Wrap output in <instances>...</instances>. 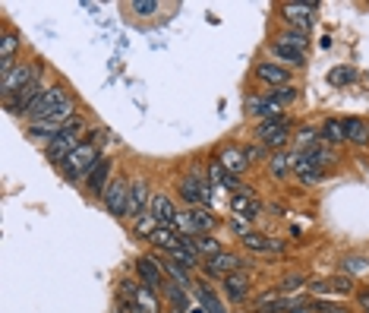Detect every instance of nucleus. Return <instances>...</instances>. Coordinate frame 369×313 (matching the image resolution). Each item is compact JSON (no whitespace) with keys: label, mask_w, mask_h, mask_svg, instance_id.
<instances>
[{"label":"nucleus","mask_w":369,"mask_h":313,"mask_svg":"<svg viewBox=\"0 0 369 313\" xmlns=\"http://www.w3.org/2000/svg\"><path fill=\"white\" fill-rule=\"evenodd\" d=\"M331 162V155L326 152V145H313V149H303L297 158H293V171L300 174L303 184H316V180L326 174V165Z\"/></svg>","instance_id":"nucleus-1"},{"label":"nucleus","mask_w":369,"mask_h":313,"mask_svg":"<svg viewBox=\"0 0 369 313\" xmlns=\"http://www.w3.org/2000/svg\"><path fill=\"white\" fill-rule=\"evenodd\" d=\"M38 76H41L38 63H16L10 73H4V76H0V92H4V101L13 98L16 92H22L28 83H35Z\"/></svg>","instance_id":"nucleus-2"},{"label":"nucleus","mask_w":369,"mask_h":313,"mask_svg":"<svg viewBox=\"0 0 369 313\" xmlns=\"http://www.w3.org/2000/svg\"><path fill=\"white\" fill-rule=\"evenodd\" d=\"M98 158H101V155H98V145H95V143H83V145H79V149L63 162V174H66L70 180L88 178V171L98 165Z\"/></svg>","instance_id":"nucleus-3"},{"label":"nucleus","mask_w":369,"mask_h":313,"mask_svg":"<svg viewBox=\"0 0 369 313\" xmlns=\"http://www.w3.org/2000/svg\"><path fill=\"white\" fill-rule=\"evenodd\" d=\"M177 228L187 231L189 237H196V235H209V231L215 228V215H212L209 209L193 206L189 212H180V215H177Z\"/></svg>","instance_id":"nucleus-4"},{"label":"nucleus","mask_w":369,"mask_h":313,"mask_svg":"<svg viewBox=\"0 0 369 313\" xmlns=\"http://www.w3.org/2000/svg\"><path fill=\"white\" fill-rule=\"evenodd\" d=\"M66 101H70V98H66V89H63V86H48V89H44V96L35 101L32 111H28L26 118L32 120V123H41L51 111H57V108L66 105Z\"/></svg>","instance_id":"nucleus-5"},{"label":"nucleus","mask_w":369,"mask_h":313,"mask_svg":"<svg viewBox=\"0 0 369 313\" xmlns=\"http://www.w3.org/2000/svg\"><path fill=\"white\" fill-rule=\"evenodd\" d=\"M101 200H105V209L110 215L123 218L130 212V184L127 180H110L105 187V193H101Z\"/></svg>","instance_id":"nucleus-6"},{"label":"nucleus","mask_w":369,"mask_h":313,"mask_svg":"<svg viewBox=\"0 0 369 313\" xmlns=\"http://www.w3.org/2000/svg\"><path fill=\"white\" fill-rule=\"evenodd\" d=\"M256 136H259V143L269 145V149H281V145L287 143V118L278 114V118L262 120L259 130H256Z\"/></svg>","instance_id":"nucleus-7"},{"label":"nucleus","mask_w":369,"mask_h":313,"mask_svg":"<svg viewBox=\"0 0 369 313\" xmlns=\"http://www.w3.org/2000/svg\"><path fill=\"white\" fill-rule=\"evenodd\" d=\"M41 96H44V83H41V76H38L35 83H28L26 89L16 92L13 98H6L4 105H6V111H10V114H28V111H32V105H35V101H38Z\"/></svg>","instance_id":"nucleus-8"},{"label":"nucleus","mask_w":369,"mask_h":313,"mask_svg":"<svg viewBox=\"0 0 369 313\" xmlns=\"http://www.w3.org/2000/svg\"><path fill=\"white\" fill-rule=\"evenodd\" d=\"M316 4H281V19L297 32H309Z\"/></svg>","instance_id":"nucleus-9"},{"label":"nucleus","mask_w":369,"mask_h":313,"mask_svg":"<svg viewBox=\"0 0 369 313\" xmlns=\"http://www.w3.org/2000/svg\"><path fill=\"white\" fill-rule=\"evenodd\" d=\"M209 180L202 178V174H187V178L180 180V196L189 202V206H199V202H209Z\"/></svg>","instance_id":"nucleus-10"},{"label":"nucleus","mask_w":369,"mask_h":313,"mask_svg":"<svg viewBox=\"0 0 369 313\" xmlns=\"http://www.w3.org/2000/svg\"><path fill=\"white\" fill-rule=\"evenodd\" d=\"M243 260L237 257V253H227V250H221L218 257H212L209 260V266H205V272L209 275H215V279H227V275H234V272H243Z\"/></svg>","instance_id":"nucleus-11"},{"label":"nucleus","mask_w":369,"mask_h":313,"mask_svg":"<svg viewBox=\"0 0 369 313\" xmlns=\"http://www.w3.org/2000/svg\"><path fill=\"white\" fill-rule=\"evenodd\" d=\"M79 145H83V143L76 140V133H70V130L63 127V133L57 136L54 143H48V158H51L54 165H61V168H63V162L79 149Z\"/></svg>","instance_id":"nucleus-12"},{"label":"nucleus","mask_w":369,"mask_h":313,"mask_svg":"<svg viewBox=\"0 0 369 313\" xmlns=\"http://www.w3.org/2000/svg\"><path fill=\"white\" fill-rule=\"evenodd\" d=\"M309 291L316 294H350L353 291V275H335V279H313Z\"/></svg>","instance_id":"nucleus-13"},{"label":"nucleus","mask_w":369,"mask_h":313,"mask_svg":"<svg viewBox=\"0 0 369 313\" xmlns=\"http://www.w3.org/2000/svg\"><path fill=\"white\" fill-rule=\"evenodd\" d=\"M149 206H152L149 184H145V180H132V184H130V212H127V218L145 215V212H149Z\"/></svg>","instance_id":"nucleus-14"},{"label":"nucleus","mask_w":369,"mask_h":313,"mask_svg":"<svg viewBox=\"0 0 369 313\" xmlns=\"http://www.w3.org/2000/svg\"><path fill=\"white\" fill-rule=\"evenodd\" d=\"M149 212H152L155 218H158V222L165 225V228H177V215H180V212H177V209H174V202L167 200L165 193H155V196H152Z\"/></svg>","instance_id":"nucleus-15"},{"label":"nucleus","mask_w":369,"mask_h":313,"mask_svg":"<svg viewBox=\"0 0 369 313\" xmlns=\"http://www.w3.org/2000/svg\"><path fill=\"white\" fill-rule=\"evenodd\" d=\"M218 162H221V168H224L227 174H243V171L249 168L246 152L237 149V145H227V149L218 155Z\"/></svg>","instance_id":"nucleus-16"},{"label":"nucleus","mask_w":369,"mask_h":313,"mask_svg":"<svg viewBox=\"0 0 369 313\" xmlns=\"http://www.w3.org/2000/svg\"><path fill=\"white\" fill-rule=\"evenodd\" d=\"M183 244H187L196 257H205V260H212V257H218V253H221V244L212 235H196V237L183 235Z\"/></svg>","instance_id":"nucleus-17"},{"label":"nucleus","mask_w":369,"mask_h":313,"mask_svg":"<svg viewBox=\"0 0 369 313\" xmlns=\"http://www.w3.org/2000/svg\"><path fill=\"white\" fill-rule=\"evenodd\" d=\"M16 51H19L16 32H4V39H0V76L16 67Z\"/></svg>","instance_id":"nucleus-18"},{"label":"nucleus","mask_w":369,"mask_h":313,"mask_svg":"<svg viewBox=\"0 0 369 313\" xmlns=\"http://www.w3.org/2000/svg\"><path fill=\"white\" fill-rule=\"evenodd\" d=\"M136 269H139V275H142V282H145L149 288H155V291L165 288V272H161V266L155 263V260L142 257V260L136 263Z\"/></svg>","instance_id":"nucleus-19"},{"label":"nucleus","mask_w":369,"mask_h":313,"mask_svg":"<svg viewBox=\"0 0 369 313\" xmlns=\"http://www.w3.org/2000/svg\"><path fill=\"white\" fill-rule=\"evenodd\" d=\"M344 127V140L353 143V145H369V123H363L360 118H348L341 120Z\"/></svg>","instance_id":"nucleus-20"},{"label":"nucleus","mask_w":369,"mask_h":313,"mask_svg":"<svg viewBox=\"0 0 369 313\" xmlns=\"http://www.w3.org/2000/svg\"><path fill=\"white\" fill-rule=\"evenodd\" d=\"M108 174H110V158H98V165H95V168L88 171V178H85L88 190H92V193H105V187L110 184Z\"/></svg>","instance_id":"nucleus-21"},{"label":"nucleus","mask_w":369,"mask_h":313,"mask_svg":"<svg viewBox=\"0 0 369 313\" xmlns=\"http://www.w3.org/2000/svg\"><path fill=\"white\" fill-rule=\"evenodd\" d=\"M246 111L249 114H259L262 120H269V118H278L281 114V105H278L275 98H259V96H253V98H246Z\"/></svg>","instance_id":"nucleus-22"},{"label":"nucleus","mask_w":369,"mask_h":313,"mask_svg":"<svg viewBox=\"0 0 369 313\" xmlns=\"http://www.w3.org/2000/svg\"><path fill=\"white\" fill-rule=\"evenodd\" d=\"M246 291H249V275L246 272H234L224 279V294L231 297V301H246Z\"/></svg>","instance_id":"nucleus-23"},{"label":"nucleus","mask_w":369,"mask_h":313,"mask_svg":"<svg viewBox=\"0 0 369 313\" xmlns=\"http://www.w3.org/2000/svg\"><path fill=\"white\" fill-rule=\"evenodd\" d=\"M256 76H259L262 83H271V86H291V73L284 67H278V63H259V67H256Z\"/></svg>","instance_id":"nucleus-24"},{"label":"nucleus","mask_w":369,"mask_h":313,"mask_svg":"<svg viewBox=\"0 0 369 313\" xmlns=\"http://www.w3.org/2000/svg\"><path fill=\"white\" fill-rule=\"evenodd\" d=\"M243 244H246L253 253H281V250H284L281 241H271V237L256 235V231H249V235L243 237Z\"/></svg>","instance_id":"nucleus-25"},{"label":"nucleus","mask_w":369,"mask_h":313,"mask_svg":"<svg viewBox=\"0 0 369 313\" xmlns=\"http://www.w3.org/2000/svg\"><path fill=\"white\" fill-rule=\"evenodd\" d=\"M132 304H136L142 313H161V301H158V291L149 288V285H142V288H136V297H132Z\"/></svg>","instance_id":"nucleus-26"},{"label":"nucleus","mask_w":369,"mask_h":313,"mask_svg":"<svg viewBox=\"0 0 369 313\" xmlns=\"http://www.w3.org/2000/svg\"><path fill=\"white\" fill-rule=\"evenodd\" d=\"M231 209H234V212H237L240 218H249V222L259 215V202L253 200V193H234Z\"/></svg>","instance_id":"nucleus-27"},{"label":"nucleus","mask_w":369,"mask_h":313,"mask_svg":"<svg viewBox=\"0 0 369 313\" xmlns=\"http://www.w3.org/2000/svg\"><path fill=\"white\" fill-rule=\"evenodd\" d=\"M196 294H199V304H202V310H205V313H227V310H224V304H221V297H218L209 285H199V288H196Z\"/></svg>","instance_id":"nucleus-28"},{"label":"nucleus","mask_w":369,"mask_h":313,"mask_svg":"<svg viewBox=\"0 0 369 313\" xmlns=\"http://www.w3.org/2000/svg\"><path fill=\"white\" fill-rule=\"evenodd\" d=\"M180 237H183V235H177V231H174V228H165V225H161V228H158V231H155V235L149 237V241H152L155 247H161V250H167V253H171V250H174V247H177V244H180Z\"/></svg>","instance_id":"nucleus-29"},{"label":"nucleus","mask_w":369,"mask_h":313,"mask_svg":"<svg viewBox=\"0 0 369 313\" xmlns=\"http://www.w3.org/2000/svg\"><path fill=\"white\" fill-rule=\"evenodd\" d=\"M61 133H63V127H54V123H28V136H32V140L54 143Z\"/></svg>","instance_id":"nucleus-30"},{"label":"nucleus","mask_w":369,"mask_h":313,"mask_svg":"<svg viewBox=\"0 0 369 313\" xmlns=\"http://www.w3.org/2000/svg\"><path fill=\"white\" fill-rule=\"evenodd\" d=\"M322 143H328V145H341V143H348V140H344V127H341V120H326V127H322Z\"/></svg>","instance_id":"nucleus-31"},{"label":"nucleus","mask_w":369,"mask_h":313,"mask_svg":"<svg viewBox=\"0 0 369 313\" xmlns=\"http://www.w3.org/2000/svg\"><path fill=\"white\" fill-rule=\"evenodd\" d=\"M278 45H287L300 54H306V32H297V29H287V32L278 39Z\"/></svg>","instance_id":"nucleus-32"},{"label":"nucleus","mask_w":369,"mask_h":313,"mask_svg":"<svg viewBox=\"0 0 369 313\" xmlns=\"http://www.w3.org/2000/svg\"><path fill=\"white\" fill-rule=\"evenodd\" d=\"M158 228H161V222H158V218H155L152 212H145V215H139V218H136V235L152 237Z\"/></svg>","instance_id":"nucleus-33"},{"label":"nucleus","mask_w":369,"mask_h":313,"mask_svg":"<svg viewBox=\"0 0 369 313\" xmlns=\"http://www.w3.org/2000/svg\"><path fill=\"white\" fill-rule=\"evenodd\" d=\"M271 51H275V57H281V61H287V63H293V67H300L303 63V54L300 51H293V48H287V45H271Z\"/></svg>","instance_id":"nucleus-34"},{"label":"nucleus","mask_w":369,"mask_h":313,"mask_svg":"<svg viewBox=\"0 0 369 313\" xmlns=\"http://www.w3.org/2000/svg\"><path fill=\"white\" fill-rule=\"evenodd\" d=\"M303 285H309L306 275H287L281 285H278V294H293V291H300Z\"/></svg>","instance_id":"nucleus-35"},{"label":"nucleus","mask_w":369,"mask_h":313,"mask_svg":"<svg viewBox=\"0 0 369 313\" xmlns=\"http://www.w3.org/2000/svg\"><path fill=\"white\" fill-rule=\"evenodd\" d=\"M353 79H357V73H353L350 67H338V70L328 73V83L331 86H348V83H353Z\"/></svg>","instance_id":"nucleus-36"},{"label":"nucleus","mask_w":369,"mask_h":313,"mask_svg":"<svg viewBox=\"0 0 369 313\" xmlns=\"http://www.w3.org/2000/svg\"><path fill=\"white\" fill-rule=\"evenodd\" d=\"M165 272L171 275V279H174V282H177V285H180V288H183V285H187V282H189V275H187V266H180V263H177V260H171V263L165 266Z\"/></svg>","instance_id":"nucleus-37"},{"label":"nucleus","mask_w":369,"mask_h":313,"mask_svg":"<svg viewBox=\"0 0 369 313\" xmlns=\"http://www.w3.org/2000/svg\"><path fill=\"white\" fill-rule=\"evenodd\" d=\"M366 266H369V260H366V257H348V260H344V263H341L344 275H360Z\"/></svg>","instance_id":"nucleus-38"},{"label":"nucleus","mask_w":369,"mask_h":313,"mask_svg":"<svg viewBox=\"0 0 369 313\" xmlns=\"http://www.w3.org/2000/svg\"><path fill=\"white\" fill-rule=\"evenodd\" d=\"M287 165H291V158H287V155H275V158H271V162H269L271 178H284V174H287Z\"/></svg>","instance_id":"nucleus-39"},{"label":"nucleus","mask_w":369,"mask_h":313,"mask_svg":"<svg viewBox=\"0 0 369 313\" xmlns=\"http://www.w3.org/2000/svg\"><path fill=\"white\" fill-rule=\"evenodd\" d=\"M132 10H136L139 16H152V13L158 10V0H132Z\"/></svg>","instance_id":"nucleus-40"},{"label":"nucleus","mask_w":369,"mask_h":313,"mask_svg":"<svg viewBox=\"0 0 369 313\" xmlns=\"http://www.w3.org/2000/svg\"><path fill=\"white\" fill-rule=\"evenodd\" d=\"M271 98H275L278 105H287V101L297 98V89H293V86H281L278 92H271Z\"/></svg>","instance_id":"nucleus-41"},{"label":"nucleus","mask_w":369,"mask_h":313,"mask_svg":"<svg viewBox=\"0 0 369 313\" xmlns=\"http://www.w3.org/2000/svg\"><path fill=\"white\" fill-rule=\"evenodd\" d=\"M243 152H246V158H249V162H256V158H262V145H246V149H243Z\"/></svg>","instance_id":"nucleus-42"},{"label":"nucleus","mask_w":369,"mask_h":313,"mask_svg":"<svg viewBox=\"0 0 369 313\" xmlns=\"http://www.w3.org/2000/svg\"><path fill=\"white\" fill-rule=\"evenodd\" d=\"M357 301H360V307H363V310L369 313V288L360 291V294H357Z\"/></svg>","instance_id":"nucleus-43"},{"label":"nucleus","mask_w":369,"mask_h":313,"mask_svg":"<svg viewBox=\"0 0 369 313\" xmlns=\"http://www.w3.org/2000/svg\"><path fill=\"white\" fill-rule=\"evenodd\" d=\"M117 313H142V310H139V307H136V304H132V301H127V304H123V307L117 310Z\"/></svg>","instance_id":"nucleus-44"},{"label":"nucleus","mask_w":369,"mask_h":313,"mask_svg":"<svg viewBox=\"0 0 369 313\" xmlns=\"http://www.w3.org/2000/svg\"><path fill=\"white\" fill-rule=\"evenodd\" d=\"M187 313H205V310H202V304H196V307H189Z\"/></svg>","instance_id":"nucleus-45"}]
</instances>
